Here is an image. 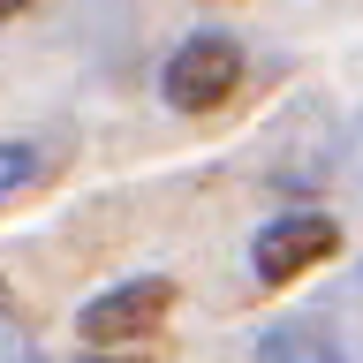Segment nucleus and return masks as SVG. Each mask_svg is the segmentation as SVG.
<instances>
[{
  "label": "nucleus",
  "instance_id": "f257e3e1",
  "mask_svg": "<svg viewBox=\"0 0 363 363\" xmlns=\"http://www.w3.org/2000/svg\"><path fill=\"white\" fill-rule=\"evenodd\" d=\"M235 84H242V45L220 38V30H204V38H182V45H174V61H167V76H159L167 106H182V113L220 106Z\"/></svg>",
  "mask_w": 363,
  "mask_h": 363
},
{
  "label": "nucleus",
  "instance_id": "f03ea898",
  "mask_svg": "<svg viewBox=\"0 0 363 363\" xmlns=\"http://www.w3.org/2000/svg\"><path fill=\"white\" fill-rule=\"evenodd\" d=\"M167 311H174V280H129V288L99 295V303H84V318H76V333L91 340V348H121V340H144L167 325Z\"/></svg>",
  "mask_w": 363,
  "mask_h": 363
},
{
  "label": "nucleus",
  "instance_id": "7ed1b4c3",
  "mask_svg": "<svg viewBox=\"0 0 363 363\" xmlns=\"http://www.w3.org/2000/svg\"><path fill=\"white\" fill-rule=\"evenodd\" d=\"M333 250H340V227L325 220V212H288V220L257 227L250 265H257V280H265V288H288L295 272H311L318 257H333Z\"/></svg>",
  "mask_w": 363,
  "mask_h": 363
},
{
  "label": "nucleus",
  "instance_id": "20e7f679",
  "mask_svg": "<svg viewBox=\"0 0 363 363\" xmlns=\"http://www.w3.org/2000/svg\"><path fill=\"white\" fill-rule=\"evenodd\" d=\"M30 182H38V152H30V144H0V204L23 197Z\"/></svg>",
  "mask_w": 363,
  "mask_h": 363
},
{
  "label": "nucleus",
  "instance_id": "39448f33",
  "mask_svg": "<svg viewBox=\"0 0 363 363\" xmlns=\"http://www.w3.org/2000/svg\"><path fill=\"white\" fill-rule=\"evenodd\" d=\"M257 356H333V348H325V333H311V325H280V333L257 340Z\"/></svg>",
  "mask_w": 363,
  "mask_h": 363
},
{
  "label": "nucleus",
  "instance_id": "423d86ee",
  "mask_svg": "<svg viewBox=\"0 0 363 363\" xmlns=\"http://www.w3.org/2000/svg\"><path fill=\"white\" fill-rule=\"evenodd\" d=\"M0 356H30V333H23V325H8V318H0Z\"/></svg>",
  "mask_w": 363,
  "mask_h": 363
},
{
  "label": "nucleus",
  "instance_id": "0eeeda50",
  "mask_svg": "<svg viewBox=\"0 0 363 363\" xmlns=\"http://www.w3.org/2000/svg\"><path fill=\"white\" fill-rule=\"evenodd\" d=\"M23 8H30V0H0V23H8V16H23Z\"/></svg>",
  "mask_w": 363,
  "mask_h": 363
}]
</instances>
